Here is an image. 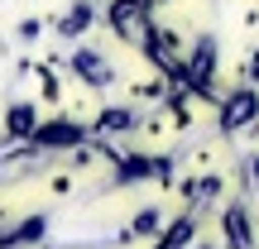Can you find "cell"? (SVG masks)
Returning <instances> with one entry per match:
<instances>
[{
    "mask_svg": "<svg viewBox=\"0 0 259 249\" xmlns=\"http://www.w3.org/2000/svg\"><path fill=\"white\" fill-rule=\"evenodd\" d=\"M254 115H259V96L250 91V86L231 91V96H226V106H221V125H226V129H240V125H250Z\"/></svg>",
    "mask_w": 259,
    "mask_h": 249,
    "instance_id": "6da1fadb",
    "label": "cell"
},
{
    "mask_svg": "<svg viewBox=\"0 0 259 249\" xmlns=\"http://www.w3.org/2000/svg\"><path fill=\"white\" fill-rule=\"evenodd\" d=\"M34 144H38V148H67V144H82V125H72L67 115H58V120H48V125L34 129Z\"/></svg>",
    "mask_w": 259,
    "mask_h": 249,
    "instance_id": "7a4b0ae2",
    "label": "cell"
},
{
    "mask_svg": "<svg viewBox=\"0 0 259 249\" xmlns=\"http://www.w3.org/2000/svg\"><path fill=\"white\" fill-rule=\"evenodd\" d=\"M72 67L82 72V82H92V86H111V82H115L111 63H101L96 53H77V58H72Z\"/></svg>",
    "mask_w": 259,
    "mask_h": 249,
    "instance_id": "3957f363",
    "label": "cell"
},
{
    "mask_svg": "<svg viewBox=\"0 0 259 249\" xmlns=\"http://www.w3.org/2000/svg\"><path fill=\"white\" fill-rule=\"evenodd\" d=\"M5 129L15 139H34V129H38V111H34V101H19V106H10V120H5Z\"/></svg>",
    "mask_w": 259,
    "mask_h": 249,
    "instance_id": "277c9868",
    "label": "cell"
},
{
    "mask_svg": "<svg viewBox=\"0 0 259 249\" xmlns=\"http://www.w3.org/2000/svg\"><path fill=\"white\" fill-rule=\"evenodd\" d=\"M226 240H231L235 249H250V216H245V206H231V211H226Z\"/></svg>",
    "mask_w": 259,
    "mask_h": 249,
    "instance_id": "5b68a950",
    "label": "cell"
},
{
    "mask_svg": "<svg viewBox=\"0 0 259 249\" xmlns=\"http://www.w3.org/2000/svg\"><path fill=\"white\" fill-rule=\"evenodd\" d=\"M158 206H144V211H135V221H130V235L135 240H149V235H158Z\"/></svg>",
    "mask_w": 259,
    "mask_h": 249,
    "instance_id": "8992f818",
    "label": "cell"
},
{
    "mask_svg": "<svg viewBox=\"0 0 259 249\" xmlns=\"http://www.w3.org/2000/svg\"><path fill=\"white\" fill-rule=\"evenodd\" d=\"M87 24H92V5L82 0V5H77L72 15H63V24H58V29H63V38H77V34H82Z\"/></svg>",
    "mask_w": 259,
    "mask_h": 249,
    "instance_id": "52a82bcc",
    "label": "cell"
},
{
    "mask_svg": "<svg viewBox=\"0 0 259 249\" xmlns=\"http://www.w3.org/2000/svg\"><path fill=\"white\" fill-rule=\"evenodd\" d=\"M192 230H197V225L187 221V216H183V221H173V225H168V235L158 240V249H183L187 240H192Z\"/></svg>",
    "mask_w": 259,
    "mask_h": 249,
    "instance_id": "ba28073f",
    "label": "cell"
},
{
    "mask_svg": "<svg viewBox=\"0 0 259 249\" xmlns=\"http://www.w3.org/2000/svg\"><path fill=\"white\" fill-rule=\"evenodd\" d=\"M101 129H135V111H125V106H111V111H101V120H96Z\"/></svg>",
    "mask_w": 259,
    "mask_h": 249,
    "instance_id": "9c48e42d",
    "label": "cell"
}]
</instances>
